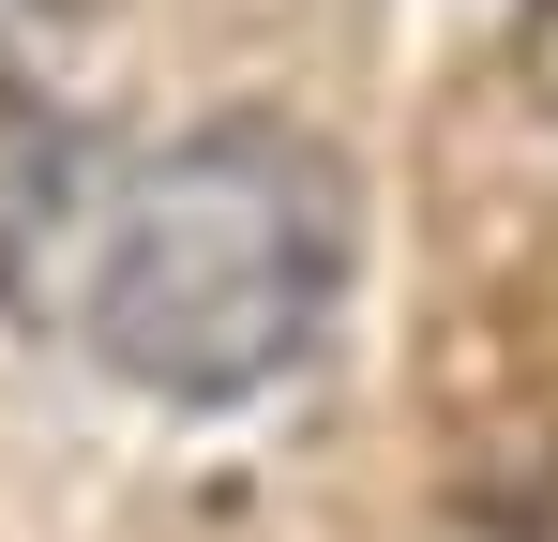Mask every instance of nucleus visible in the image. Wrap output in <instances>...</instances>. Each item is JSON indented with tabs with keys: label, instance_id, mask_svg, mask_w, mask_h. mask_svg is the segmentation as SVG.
I'll use <instances>...</instances> for the list:
<instances>
[{
	"label": "nucleus",
	"instance_id": "nucleus-1",
	"mask_svg": "<svg viewBox=\"0 0 558 542\" xmlns=\"http://www.w3.org/2000/svg\"><path fill=\"white\" fill-rule=\"evenodd\" d=\"M363 196L302 121H196L92 196L61 317L136 407H257L332 347Z\"/></svg>",
	"mask_w": 558,
	"mask_h": 542
},
{
	"label": "nucleus",
	"instance_id": "nucleus-2",
	"mask_svg": "<svg viewBox=\"0 0 558 542\" xmlns=\"http://www.w3.org/2000/svg\"><path fill=\"white\" fill-rule=\"evenodd\" d=\"M92 30V0H0V61H61Z\"/></svg>",
	"mask_w": 558,
	"mask_h": 542
}]
</instances>
